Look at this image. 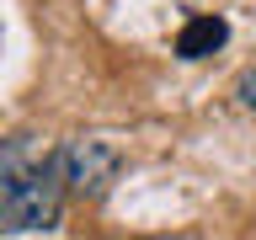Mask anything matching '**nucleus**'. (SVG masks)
I'll return each instance as SVG.
<instances>
[{
	"instance_id": "1",
	"label": "nucleus",
	"mask_w": 256,
	"mask_h": 240,
	"mask_svg": "<svg viewBox=\"0 0 256 240\" xmlns=\"http://www.w3.org/2000/svg\"><path fill=\"white\" fill-rule=\"evenodd\" d=\"M64 155L48 150L43 160H27V134H16L0 155V235L54 230L64 214Z\"/></svg>"
},
{
	"instance_id": "3",
	"label": "nucleus",
	"mask_w": 256,
	"mask_h": 240,
	"mask_svg": "<svg viewBox=\"0 0 256 240\" xmlns=\"http://www.w3.org/2000/svg\"><path fill=\"white\" fill-rule=\"evenodd\" d=\"M230 43V22L224 16H192L187 27L176 32V59H208Z\"/></svg>"
},
{
	"instance_id": "4",
	"label": "nucleus",
	"mask_w": 256,
	"mask_h": 240,
	"mask_svg": "<svg viewBox=\"0 0 256 240\" xmlns=\"http://www.w3.org/2000/svg\"><path fill=\"white\" fill-rule=\"evenodd\" d=\"M235 96H240V107L256 112V70H246V75L235 80Z\"/></svg>"
},
{
	"instance_id": "2",
	"label": "nucleus",
	"mask_w": 256,
	"mask_h": 240,
	"mask_svg": "<svg viewBox=\"0 0 256 240\" xmlns=\"http://www.w3.org/2000/svg\"><path fill=\"white\" fill-rule=\"evenodd\" d=\"M59 155H64V182L80 198H107V187L123 171V155L107 139H75V144H64Z\"/></svg>"
}]
</instances>
